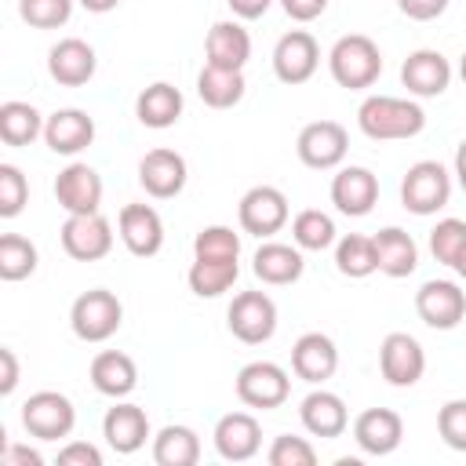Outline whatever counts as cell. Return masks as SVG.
<instances>
[{"label": "cell", "instance_id": "cell-16", "mask_svg": "<svg viewBox=\"0 0 466 466\" xmlns=\"http://www.w3.org/2000/svg\"><path fill=\"white\" fill-rule=\"evenodd\" d=\"M116 229H120L124 248L138 258H149L164 248V222H160L157 208H149V204H124L116 215Z\"/></svg>", "mask_w": 466, "mask_h": 466}, {"label": "cell", "instance_id": "cell-3", "mask_svg": "<svg viewBox=\"0 0 466 466\" xmlns=\"http://www.w3.org/2000/svg\"><path fill=\"white\" fill-rule=\"evenodd\" d=\"M120 320H124V306H120V299H116L113 291H106V288L84 291V295L73 302V309H69V328H73V335L84 339V342H106V339H113L116 328H120Z\"/></svg>", "mask_w": 466, "mask_h": 466}, {"label": "cell", "instance_id": "cell-14", "mask_svg": "<svg viewBox=\"0 0 466 466\" xmlns=\"http://www.w3.org/2000/svg\"><path fill=\"white\" fill-rule=\"evenodd\" d=\"M400 84H404L408 95H415V98H437V95H444L448 84H451V62H448L441 51H433V47H419V51H411V55L404 58V66H400Z\"/></svg>", "mask_w": 466, "mask_h": 466}, {"label": "cell", "instance_id": "cell-38", "mask_svg": "<svg viewBox=\"0 0 466 466\" xmlns=\"http://www.w3.org/2000/svg\"><path fill=\"white\" fill-rule=\"evenodd\" d=\"M462 244H466V222L462 218H441L430 229V251L441 266H455Z\"/></svg>", "mask_w": 466, "mask_h": 466}, {"label": "cell", "instance_id": "cell-4", "mask_svg": "<svg viewBox=\"0 0 466 466\" xmlns=\"http://www.w3.org/2000/svg\"><path fill=\"white\" fill-rule=\"evenodd\" d=\"M451 197V175L441 160H419L404 171L400 182V204L411 215H437Z\"/></svg>", "mask_w": 466, "mask_h": 466}, {"label": "cell", "instance_id": "cell-26", "mask_svg": "<svg viewBox=\"0 0 466 466\" xmlns=\"http://www.w3.org/2000/svg\"><path fill=\"white\" fill-rule=\"evenodd\" d=\"M251 269L262 284H273V288H284V284H295L306 269L302 262V248L295 244H280V240H266L258 244L255 258H251Z\"/></svg>", "mask_w": 466, "mask_h": 466}, {"label": "cell", "instance_id": "cell-5", "mask_svg": "<svg viewBox=\"0 0 466 466\" xmlns=\"http://www.w3.org/2000/svg\"><path fill=\"white\" fill-rule=\"evenodd\" d=\"M22 426L36 441H58L69 437L76 426V408L58 390H40L22 404Z\"/></svg>", "mask_w": 466, "mask_h": 466}, {"label": "cell", "instance_id": "cell-22", "mask_svg": "<svg viewBox=\"0 0 466 466\" xmlns=\"http://www.w3.org/2000/svg\"><path fill=\"white\" fill-rule=\"evenodd\" d=\"M95 66H98L95 47H91L87 40H80V36H66V40H58V44L47 51V73H51L62 87H80V84H87V80L95 76Z\"/></svg>", "mask_w": 466, "mask_h": 466}, {"label": "cell", "instance_id": "cell-49", "mask_svg": "<svg viewBox=\"0 0 466 466\" xmlns=\"http://www.w3.org/2000/svg\"><path fill=\"white\" fill-rule=\"evenodd\" d=\"M226 4H229V11H233L237 18L251 22V18H262V15L269 11V4H273V0H226Z\"/></svg>", "mask_w": 466, "mask_h": 466}, {"label": "cell", "instance_id": "cell-35", "mask_svg": "<svg viewBox=\"0 0 466 466\" xmlns=\"http://www.w3.org/2000/svg\"><path fill=\"white\" fill-rule=\"evenodd\" d=\"M335 266H339V273H342V277H350V280L371 277V273L379 269L371 237H360V233H346V237L335 244Z\"/></svg>", "mask_w": 466, "mask_h": 466}, {"label": "cell", "instance_id": "cell-36", "mask_svg": "<svg viewBox=\"0 0 466 466\" xmlns=\"http://www.w3.org/2000/svg\"><path fill=\"white\" fill-rule=\"evenodd\" d=\"M291 240L302 248V251H324L335 244V222L331 215L317 211V208H306L291 218Z\"/></svg>", "mask_w": 466, "mask_h": 466}, {"label": "cell", "instance_id": "cell-9", "mask_svg": "<svg viewBox=\"0 0 466 466\" xmlns=\"http://www.w3.org/2000/svg\"><path fill=\"white\" fill-rule=\"evenodd\" d=\"M288 197L277 189V186H251L244 197H240V208H237V218H240V229L251 233V237H273L288 226Z\"/></svg>", "mask_w": 466, "mask_h": 466}, {"label": "cell", "instance_id": "cell-18", "mask_svg": "<svg viewBox=\"0 0 466 466\" xmlns=\"http://www.w3.org/2000/svg\"><path fill=\"white\" fill-rule=\"evenodd\" d=\"M186 157L175 153V149H149L142 160H138V182L149 197L157 200H167V197H178L182 186H186Z\"/></svg>", "mask_w": 466, "mask_h": 466}, {"label": "cell", "instance_id": "cell-41", "mask_svg": "<svg viewBox=\"0 0 466 466\" xmlns=\"http://www.w3.org/2000/svg\"><path fill=\"white\" fill-rule=\"evenodd\" d=\"M29 200V182L15 164H0V215L15 218Z\"/></svg>", "mask_w": 466, "mask_h": 466}, {"label": "cell", "instance_id": "cell-42", "mask_svg": "<svg viewBox=\"0 0 466 466\" xmlns=\"http://www.w3.org/2000/svg\"><path fill=\"white\" fill-rule=\"evenodd\" d=\"M269 466H313L317 462V451L306 437H291V433H280L273 444H269Z\"/></svg>", "mask_w": 466, "mask_h": 466}, {"label": "cell", "instance_id": "cell-12", "mask_svg": "<svg viewBox=\"0 0 466 466\" xmlns=\"http://www.w3.org/2000/svg\"><path fill=\"white\" fill-rule=\"evenodd\" d=\"M320 66V47L313 40V33L306 29H291L277 40L273 47V73L280 84H306Z\"/></svg>", "mask_w": 466, "mask_h": 466}, {"label": "cell", "instance_id": "cell-43", "mask_svg": "<svg viewBox=\"0 0 466 466\" xmlns=\"http://www.w3.org/2000/svg\"><path fill=\"white\" fill-rule=\"evenodd\" d=\"M437 433L451 451H466V400H448L437 411Z\"/></svg>", "mask_w": 466, "mask_h": 466}, {"label": "cell", "instance_id": "cell-25", "mask_svg": "<svg viewBox=\"0 0 466 466\" xmlns=\"http://www.w3.org/2000/svg\"><path fill=\"white\" fill-rule=\"evenodd\" d=\"M102 437L116 455H135L149 437V419L138 404H113L102 419Z\"/></svg>", "mask_w": 466, "mask_h": 466}, {"label": "cell", "instance_id": "cell-33", "mask_svg": "<svg viewBox=\"0 0 466 466\" xmlns=\"http://www.w3.org/2000/svg\"><path fill=\"white\" fill-rule=\"evenodd\" d=\"M200 459V437L189 426H164L153 437V462L157 466H197Z\"/></svg>", "mask_w": 466, "mask_h": 466}, {"label": "cell", "instance_id": "cell-32", "mask_svg": "<svg viewBox=\"0 0 466 466\" xmlns=\"http://www.w3.org/2000/svg\"><path fill=\"white\" fill-rule=\"evenodd\" d=\"M237 277H240L237 258H197V255H193V266L186 273L189 291L200 299H215V295L229 291L237 284Z\"/></svg>", "mask_w": 466, "mask_h": 466}, {"label": "cell", "instance_id": "cell-13", "mask_svg": "<svg viewBox=\"0 0 466 466\" xmlns=\"http://www.w3.org/2000/svg\"><path fill=\"white\" fill-rule=\"evenodd\" d=\"M415 313L437 331H451L466 317V291L455 280H426L415 291Z\"/></svg>", "mask_w": 466, "mask_h": 466}, {"label": "cell", "instance_id": "cell-45", "mask_svg": "<svg viewBox=\"0 0 466 466\" xmlns=\"http://www.w3.org/2000/svg\"><path fill=\"white\" fill-rule=\"evenodd\" d=\"M397 7H400V15H408L415 22H433L444 15L448 0H397Z\"/></svg>", "mask_w": 466, "mask_h": 466}, {"label": "cell", "instance_id": "cell-24", "mask_svg": "<svg viewBox=\"0 0 466 466\" xmlns=\"http://www.w3.org/2000/svg\"><path fill=\"white\" fill-rule=\"evenodd\" d=\"M299 419L306 426V433L313 437H342L346 426H350V411H346V400L331 390H313L309 397H302V408H299Z\"/></svg>", "mask_w": 466, "mask_h": 466}, {"label": "cell", "instance_id": "cell-19", "mask_svg": "<svg viewBox=\"0 0 466 466\" xmlns=\"http://www.w3.org/2000/svg\"><path fill=\"white\" fill-rule=\"evenodd\" d=\"M375 200H379V178H375V171L357 167V164L339 167V175L331 178V204L342 215L360 218V215H368L375 208Z\"/></svg>", "mask_w": 466, "mask_h": 466}, {"label": "cell", "instance_id": "cell-31", "mask_svg": "<svg viewBox=\"0 0 466 466\" xmlns=\"http://www.w3.org/2000/svg\"><path fill=\"white\" fill-rule=\"evenodd\" d=\"M197 95L204 98V106L211 109H229L244 98V69H222V66H208L197 76Z\"/></svg>", "mask_w": 466, "mask_h": 466}, {"label": "cell", "instance_id": "cell-17", "mask_svg": "<svg viewBox=\"0 0 466 466\" xmlns=\"http://www.w3.org/2000/svg\"><path fill=\"white\" fill-rule=\"evenodd\" d=\"M215 451L226 459V462H248L258 455L262 448V426L255 415L248 411H229L215 422Z\"/></svg>", "mask_w": 466, "mask_h": 466}, {"label": "cell", "instance_id": "cell-48", "mask_svg": "<svg viewBox=\"0 0 466 466\" xmlns=\"http://www.w3.org/2000/svg\"><path fill=\"white\" fill-rule=\"evenodd\" d=\"M15 386H18V360H15V350H0V393L7 397V393H15Z\"/></svg>", "mask_w": 466, "mask_h": 466}, {"label": "cell", "instance_id": "cell-29", "mask_svg": "<svg viewBox=\"0 0 466 466\" xmlns=\"http://www.w3.org/2000/svg\"><path fill=\"white\" fill-rule=\"evenodd\" d=\"M91 386L102 393V397H127L135 386H138V368L127 353L120 350H102L95 360H91Z\"/></svg>", "mask_w": 466, "mask_h": 466}, {"label": "cell", "instance_id": "cell-28", "mask_svg": "<svg viewBox=\"0 0 466 466\" xmlns=\"http://www.w3.org/2000/svg\"><path fill=\"white\" fill-rule=\"evenodd\" d=\"M371 244H375L379 273H386V277H393V280L415 273V266H419V248H415L411 233H404L400 226H386V229H379V233L371 237Z\"/></svg>", "mask_w": 466, "mask_h": 466}, {"label": "cell", "instance_id": "cell-46", "mask_svg": "<svg viewBox=\"0 0 466 466\" xmlns=\"http://www.w3.org/2000/svg\"><path fill=\"white\" fill-rule=\"evenodd\" d=\"M280 7H284V15L295 18V22H313V18L324 15L328 0H280Z\"/></svg>", "mask_w": 466, "mask_h": 466}, {"label": "cell", "instance_id": "cell-30", "mask_svg": "<svg viewBox=\"0 0 466 466\" xmlns=\"http://www.w3.org/2000/svg\"><path fill=\"white\" fill-rule=\"evenodd\" d=\"M135 116L146 127H153V131H164V127L178 124V116H182V91L175 84H164V80L149 84L135 98Z\"/></svg>", "mask_w": 466, "mask_h": 466}, {"label": "cell", "instance_id": "cell-39", "mask_svg": "<svg viewBox=\"0 0 466 466\" xmlns=\"http://www.w3.org/2000/svg\"><path fill=\"white\" fill-rule=\"evenodd\" d=\"M197 258H237L240 255V237L229 226H204L193 240Z\"/></svg>", "mask_w": 466, "mask_h": 466}, {"label": "cell", "instance_id": "cell-21", "mask_svg": "<svg viewBox=\"0 0 466 466\" xmlns=\"http://www.w3.org/2000/svg\"><path fill=\"white\" fill-rule=\"evenodd\" d=\"M404 437V422L393 408H368L353 419V441L360 444V451L368 455H390L400 448Z\"/></svg>", "mask_w": 466, "mask_h": 466}, {"label": "cell", "instance_id": "cell-6", "mask_svg": "<svg viewBox=\"0 0 466 466\" xmlns=\"http://www.w3.org/2000/svg\"><path fill=\"white\" fill-rule=\"evenodd\" d=\"M288 393H291V379L273 360H251L237 371V397L248 408H262V411L280 408Z\"/></svg>", "mask_w": 466, "mask_h": 466}, {"label": "cell", "instance_id": "cell-7", "mask_svg": "<svg viewBox=\"0 0 466 466\" xmlns=\"http://www.w3.org/2000/svg\"><path fill=\"white\" fill-rule=\"evenodd\" d=\"M226 324H229V331H233L240 342L258 346V342L273 339V331H277V302H273L266 291H240V295L229 302Z\"/></svg>", "mask_w": 466, "mask_h": 466}, {"label": "cell", "instance_id": "cell-34", "mask_svg": "<svg viewBox=\"0 0 466 466\" xmlns=\"http://www.w3.org/2000/svg\"><path fill=\"white\" fill-rule=\"evenodd\" d=\"M44 116L36 113V106H29V102H18V98H11V102H4L0 106V138L7 142V146H29L33 138H40L44 135Z\"/></svg>", "mask_w": 466, "mask_h": 466}, {"label": "cell", "instance_id": "cell-11", "mask_svg": "<svg viewBox=\"0 0 466 466\" xmlns=\"http://www.w3.org/2000/svg\"><path fill=\"white\" fill-rule=\"evenodd\" d=\"M379 371L390 386H415L426 371V353L408 331H390L379 346Z\"/></svg>", "mask_w": 466, "mask_h": 466}, {"label": "cell", "instance_id": "cell-44", "mask_svg": "<svg viewBox=\"0 0 466 466\" xmlns=\"http://www.w3.org/2000/svg\"><path fill=\"white\" fill-rule=\"evenodd\" d=\"M58 466H102V451L87 441H69L58 451Z\"/></svg>", "mask_w": 466, "mask_h": 466}, {"label": "cell", "instance_id": "cell-1", "mask_svg": "<svg viewBox=\"0 0 466 466\" xmlns=\"http://www.w3.org/2000/svg\"><path fill=\"white\" fill-rule=\"evenodd\" d=\"M357 127L375 138V142H397V138H415L426 127V113L411 98H393V95H368L357 109Z\"/></svg>", "mask_w": 466, "mask_h": 466}, {"label": "cell", "instance_id": "cell-27", "mask_svg": "<svg viewBox=\"0 0 466 466\" xmlns=\"http://www.w3.org/2000/svg\"><path fill=\"white\" fill-rule=\"evenodd\" d=\"M204 55H208V66L244 69L248 58H251V36H248V29L240 22H215L208 29Z\"/></svg>", "mask_w": 466, "mask_h": 466}, {"label": "cell", "instance_id": "cell-2", "mask_svg": "<svg viewBox=\"0 0 466 466\" xmlns=\"http://www.w3.org/2000/svg\"><path fill=\"white\" fill-rule=\"evenodd\" d=\"M328 69L335 76L339 87H350V91H360V87H371L382 73V51L371 36L364 33H350V36H339L331 55H328Z\"/></svg>", "mask_w": 466, "mask_h": 466}, {"label": "cell", "instance_id": "cell-8", "mask_svg": "<svg viewBox=\"0 0 466 466\" xmlns=\"http://www.w3.org/2000/svg\"><path fill=\"white\" fill-rule=\"evenodd\" d=\"M299 160L313 171H331L346 160V149H350V135L339 120H313L299 131Z\"/></svg>", "mask_w": 466, "mask_h": 466}, {"label": "cell", "instance_id": "cell-50", "mask_svg": "<svg viewBox=\"0 0 466 466\" xmlns=\"http://www.w3.org/2000/svg\"><path fill=\"white\" fill-rule=\"evenodd\" d=\"M455 178H459V186L466 189V138H462L459 149H455Z\"/></svg>", "mask_w": 466, "mask_h": 466}, {"label": "cell", "instance_id": "cell-47", "mask_svg": "<svg viewBox=\"0 0 466 466\" xmlns=\"http://www.w3.org/2000/svg\"><path fill=\"white\" fill-rule=\"evenodd\" d=\"M0 462H4V466H40L44 459H40L36 448H25V444H4Z\"/></svg>", "mask_w": 466, "mask_h": 466}, {"label": "cell", "instance_id": "cell-10", "mask_svg": "<svg viewBox=\"0 0 466 466\" xmlns=\"http://www.w3.org/2000/svg\"><path fill=\"white\" fill-rule=\"evenodd\" d=\"M62 248L76 262H98L113 251V226L106 215H69L62 222Z\"/></svg>", "mask_w": 466, "mask_h": 466}, {"label": "cell", "instance_id": "cell-23", "mask_svg": "<svg viewBox=\"0 0 466 466\" xmlns=\"http://www.w3.org/2000/svg\"><path fill=\"white\" fill-rule=\"evenodd\" d=\"M44 142L51 153L76 157L80 149H87L95 142V120L84 109H58L44 124Z\"/></svg>", "mask_w": 466, "mask_h": 466}, {"label": "cell", "instance_id": "cell-15", "mask_svg": "<svg viewBox=\"0 0 466 466\" xmlns=\"http://www.w3.org/2000/svg\"><path fill=\"white\" fill-rule=\"evenodd\" d=\"M55 200L66 208V215H91L102 204V178L91 164L73 160L69 167L58 171L55 178Z\"/></svg>", "mask_w": 466, "mask_h": 466}, {"label": "cell", "instance_id": "cell-51", "mask_svg": "<svg viewBox=\"0 0 466 466\" xmlns=\"http://www.w3.org/2000/svg\"><path fill=\"white\" fill-rule=\"evenodd\" d=\"M91 15H106V11H113V7H120V0H80Z\"/></svg>", "mask_w": 466, "mask_h": 466}, {"label": "cell", "instance_id": "cell-53", "mask_svg": "<svg viewBox=\"0 0 466 466\" xmlns=\"http://www.w3.org/2000/svg\"><path fill=\"white\" fill-rule=\"evenodd\" d=\"M459 76H462V84H466V51H462V58H459Z\"/></svg>", "mask_w": 466, "mask_h": 466}, {"label": "cell", "instance_id": "cell-20", "mask_svg": "<svg viewBox=\"0 0 466 466\" xmlns=\"http://www.w3.org/2000/svg\"><path fill=\"white\" fill-rule=\"evenodd\" d=\"M335 368H339V350H335V342L328 335L306 331V335L295 339V346H291V371L302 382L320 386V382H328L335 375Z\"/></svg>", "mask_w": 466, "mask_h": 466}, {"label": "cell", "instance_id": "cell-37", "mask_svg": "<svg viewBox=\"0 0 466 466\" xmlns=\"http://www.w3.org/2000/svg\"><path fill=\"white\" fill-rule=\"evenodd\" d=\"M36 269V244L22 233H4L0 237V277L4 280H25Z\"/></svg>", "mask_w": 466, "mask_h": 466}, {"label": "cell", "instance_id": "cell-52", "mask_svg": "<svg viewBox=\"0 0 466 466\" xmlns=\"http://www.w3.org/2000/svg\"><path fill=\"white\" fill-rule=\"evenodd\" d=\"M451 269H455V273L466 280V244H462V251H459V258H455V266H451Z\"/></svg>", "mask_w": 466, "mask_h": 466}, {"label": "cell", "instance_id": "cell-40", "mask_svg": "<svg viewBox=\"0 0 466 466\" xmlns=\"http://www.w3.org/2000/svg\"><path fill=\"white\" fill-rule=\"evenodd\" d=\"M18 15L33 29H58L73 15V0H18Z\"/></svg>", "mask_w": 466, "mask_h": 466}]
</instances>
